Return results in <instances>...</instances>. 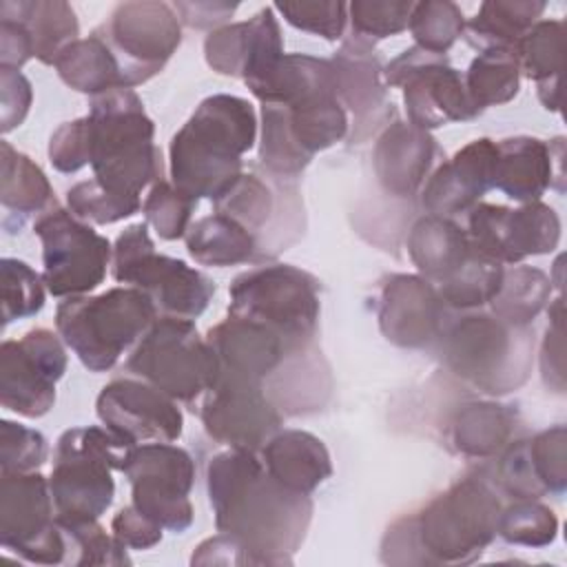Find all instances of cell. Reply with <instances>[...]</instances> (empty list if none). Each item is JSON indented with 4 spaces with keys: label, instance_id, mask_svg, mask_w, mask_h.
Listing matches in <instances>:
<instances>
[{
    "label": "cell",
    "instance_id": "obj_9",
    "mask_svg": "<svg viewBox=\"0 0 567 567\" xmlns=\"http://www.w3.org/2000/svg\"><path fill=\"white\" fill-rule=\"evenodd\" d=\"M146 226L131 224L117 235L111 257L113 279L146 292L157 317L197 319L208 308L215 284L186 261L159 255Z\"/></svg>",
    "mask_w": 567,
    "mask_h": 567
},
{
    "label": "cell",
    "instance_id": "obj_8",
    "mask_svg": "<svg viewBox=\"0 0 567 567\" xmlns=\"http://www.w3.org/2000/svg\"><path fill=\"white\" fill-rule=\"evenodd\" d=\"M228 315L266 326L292 350L315 343L319 326V281L290 264L257 266L228 288Z\"/></svg>",
    "mask_w": 567,
    "mask_h": 567
},
{
    "label": "cell",
    "instance_id": "obj_46",
    "mask_svg": "<svg viewBox=\"0 0 567 567\" xmlns=\"http://www.w3.org/2000/svg\"><path fill=\"white\" fill-rule=\"evenodd\" d=\"M2 272V326L11 321L33 317L44 306V279L29 264L4 257L0 261Z\"/></svg>",
    "mask_w": 567,
    "mask_h": 567
},
{
    "label": "cell",
    "instance_id": "obj_19",
    "mask_svg": "<svg viewBox=\"0 0 567 567\" xmlns=\"http://www.w3.org/2000/svg\"><path fill=\"white\" fill-rule=\"evenodd\" d=\"M199 419L210 439L248 452H259L284 423V414L261 383L224 372L206 392Z\"/></svg>",
    "mask_w": 567,
    "mask_h": 567
},
{
    "label": "cell",
    "instance_id": "obj_53",
    "mask_svg": "<svg viewBox=\"0 0 567 567\" xmlns=\"http://www.w3.org/2000/svg\"><path fill=\"white\" fill-rule=\"evenodd\" d=\"M190 565H268V560L237 536L219 532L195 547Z\"/></svg>",
    "mask_w": 567,
    "mask_h": 567
},
{
    "label": "cell",
    "instance_id": "obj_51",
    "mask_svg": "<svg viewBox=\"0 0 567 567\" xmlns=\"http://www.w3.org/2000/svg\"><path fill=\"white\" fill-rule=\"evenodd\" d=\"M49 456L42 432L22 423H0V472H35Z\"/></svg>",
    "mask_w": 567,
    "mask_h": 567
},
{
    "label": "cell",
    "instance_id": "obj_40",
    "mask_svg": "<svg viewBox=\"0 0 567 567\" xmlns=\"http://www.w3.org/2000/svg\"><path fill=\"white\" fill-rule=\"evenodd\" d=\"M463 82L478 111L514 100L520 89V66L514 49H483L472 60Z\"/></svg>",
    "mask_w": 567,
    "mask_h": 567
},
{
    "label": "cell",
    "instance_id": "obj_58",
    "mask_svg": "<svg viewBox=\"0 0 567 567\" xmlns=\"http://www.w3.org/2000/svg\"><path fill=\"white\" fill-rule=\"evenodd\" d=\"M173 9L179 18L190 29H219L230 20V16L237 11L235 2H173Z\"/></svg>",
    "mask_w": 567,
    "mask_h": 567
},
{
    "label": "cell",
    "instance_id": "obj_49",
    "mask_svg": "<svg viewBox=\"0 0 567 567\" xmlns=\"http://www.w3.org/2000/svg\"><path fill=\"white\" fill-rule=\"evenodd\" d=\"M66 206L78 219L106 226L135 215L142 202L120 197L106 190L97 179H86L66 190Z\"/></svg>",
    "mask_w": 567,
    "mask_h": 567
},
{
    "label": "cell",
    "instance_id": "obj_20",
    "mask_svg": "<svg viewBox=\"0 0 567 567\" xmlns=\"http://www.w3.org/2000/svg\"><path fill=\"white\" fill-rule=\"evenodd\" d=\"M97 419L126 447L140 443H173L182 436L184 416L175 399L137 377L106 383L95 401Z\"/></svg>",
    "mask_w": 567,
    "mask_h": 567
},
{
    "label": "cell",
    "instance_id": "obj_44",
    "mask_svg": "<svg viewBox=\"0 0 567 567\" xmlns=\"http://www.w3.org/2000/svg\"><path fill=\"white\" fill-rule=\"evenodd\" d=\"M66 558L64 565L86 567V565H126V547L97 520H60Z\"/></svg>",
    "mask_w": 567,
    "mask_h": 567
},
{
    "label": "cell",
    "instance_id": "obj_30",
    "mask_svg": "<svg viewBox=\"0 0 567 567\" xmlns=\"http://www.w3.org/2000/svg\"><path fill=\"white\" fill-rule=\"evenodd\" d=\"M268 399L284 414H308L326 405L332 379L326 359L315 343L295 350L264 383Z\"/></svg>",
    "mask_w": 567,
    "mask_h": 567
},
{
    "label": "cell",
    "instance_id": "obj_21",
    "mask_svg": "<svg viewBox=\"0 0 567 567\" xmlns=\"http://www.w3.org/2000/svg\"><path fill=\"white\" fill-rule=\"evenodd\" d=\"M377 319L390 343L421 350L436 343L450 315L434 284L421 275H392L381 288Z\"/></svg>",
    "mask_w": 567,
    "mask_h": 567
},
{
    "label": "cell",
    "instance_id": "obj_6",
    "mask_svg": "<svg viewBox=\"0 0 567 567\" xmlns=\"http://www.w3.org/2000/svg\"><path fill=\"white\" fill-rule=\"evenodd\" d=\"M155 319L151 297L133 286H117L93 297H66L55 310L58 334L95 374L111 370Z\"/></svg>",
    "mask_w": 567,
    "mask_h": 567
},
{
    "label": "cell",
    "instance_id": "obj_29",
    "mask_svg": "<svg viewBox=\"0 0 567 567\" xmlns=\"http://www.w3.org/2000/svg\"><path fill=\"white\" fill-rule=\"evenodd\" d=\"M259 452L266 472L299 494H312L332 474L328 447L306 430H279Z\"/></svg>",
    "mask_w": 567,
    "mask_h": 567
},
{
    "label": "cell",
    "instance_id": "obj_11",
    "mask_svg": "<svg viewBox=\"0 0 567 567\" xmlns=\"http://www.w3.org/2000/svg\"><path fill=\"white\" fill-rule=\"evenodd\" d=\"M348 133V115L337 95L295 104H261L259 164L277 179L299 177L312 157Z\"/></svg>",
    "mask_w": 567,
    "mask_h": 567
},
{
    "label": "cell",
    "instance_id": "obj_31",
    "mask_svg": "<svg viewBox=\"0 0 567 567\" xmlns=\"http://www.w3.org/2000/svg\"><path fill=\"white\" fill-rule=\"evenodd\" d=\"M246 86L261 104H295L317 95H337L330 60L306 53H284L261 75L246 80Z\"/></svg>",
    "mask_w": 567,
    "mask_h": 567
},
{
    "label": "cell",
    "instance_id": "obj_57",
    "mask_svg": "<svg viewBox=\"0 0 567 567\" xmlns=\"http://www.w3.org/2000/svg\"><path fill=\"white\" fill-rule=\"evenodd\" d=\"M33 58V47L27 27L16 20L0 16V69H22Z\"/></svg>",
    "mask_w": 567,
    "mask_h": 567
},
{
    "label": "cell",
    "instance_id": "obj_13",
    "mask_svg": "<svg viewBox=\"0 0 567 567\" xmlns=\"http://www.w3.org/2000/svg\"><path fill=\"white\" fill-rule=\"evenodd\" d=\"M131 483V503L168 532L182 534L193 525L188 494L195 463L173 443H140L126 450L122 470Z\"/></svg>",
    "mask_w": 567,
    "mask_h": 567
},
{
    "label": "cell",
    "instance_id": "obj_27",
    "mask_svg": "<svg viewBox=\"0 0 567 567\" xmlns=\"http://www.w3.org/2000/svg\"><path fill=\"white\" fill-rule=\"evenodd\" d=\"M436 155V140L430 131L410 122H392L381 131L372 151V168L379 186L394 197L416 195Z\"/></svg>",
    "mask_w": 567,
    "mask_h": 567
},
{
    "label": "cell",
    "instance_id": "obj_43",
    "mask_svg": "<svg viewBox=\"0 0 567 567\" xmlns=\"http://www.w3.org/2000/svg\"><path fill=\"white\" fill-rule=\"evenodd\" d=\"M419 49L445 55L465 31V18L458 4L450 0L414 2L408 24Z\"/></svg>",
    "mask_w": 567,
    "mask_h": 567
},
{
    "label": "cell",
    "instance_id": "obj_12",
    "mask_svg": "<svg viewBox=\"0 0 567 567\" xmlns=\"http://www.w3.org/2000/svg\"><path fill=\"white\" fill-rule=\"evenodd\" d=\"M33 233L42 244V279L53 297L89 295L104 281L113 246L69 208L55 204L38 215Z\"/></svg>",
    "mask_w": 567,
    "mask_h": 567
},
{
    "label": "cell",
    "instance_id": "obj_7",
    "mask_svg": "<svg viewBox=\"0 0 567 567\" xmlns=\"http://www.w3.org/2000/svg\"><path fill=\"white\" fill-rule=\"evenodd\" d=\"M126 445L106 427H71L60 434L49 478L55 518L97 520L113 503V470H122Z\"/></svg>",
    "mask_w": 567,
    "mask_h": 567
},
{
    "label": "cell",
    "instance_id": "obj_54",
    "mask_svg": "<svg viewBox=\"0 0 567 567\" xmlns=\"http://www.w3.org/2000/svg\"><path fill=\"white\" fill-rule=\"evenodd\" d=\"M33 89L18 69H0V131L9 133L20 126L31 109Z\"/></svg>",
    "mask_w": 567,
    "mask_h": 567
},
{
    "label": "cell",
    "instance_id": "obj_39",
    "mask_svg": "<svg viewBox=\"0 0 567 567\" xmlns=\"http://www.w3.org/2000/svg\"><path fill=\"white\" fill-rule=\"evenodd\" d=\"M540 0H487L476 16L465 22L467 40L474 47L514 49L516 42L538 22L545 11Z\"/></svg>",
    "mask_w": 567,
    "mask_h": 567
},
{
    "label": "cell",
    "instance_id": "obj_48",
    "mask_svg": "<svg viewBox=\"0 0 567 567\" xmlns=\"http://www.w3.org/2000/svg\"><path fill=\"white\" fill-rule=\"evenodd\" d=\"M195 199L177 190L171 182H155L142 204L146 224L155 228V233L166 239L175 241L182 239L190 226V215L195 208Z\"/></svg>",
    "mask_w": 567,
    "mask_h": 567
},
{
    "label": "cell",
    "instance_id": "obj_1",
    "mask_svg": "<svg viewBox=\"0 0 567 567\" xmlns=\"http://www.w3.org/2000/svg\"><path fill=\"white\" fill-rule=\"evenodd\" d=\"M206 492L217 532L237 536L268 565H288L312 520L310 494L277 483L257 452L226 450L206 467Z\"/></svg>",
    "mask_w": 567,
    "mask_h": 567
},
{
    "label": "cell",
    "instance_id": "obj_37",
    "mask_svg": "<svg viewBox=\"0 0 567 567\" xmlns=\"http://www.w3.org/2000/svg\"><path fill=\"white\" fill-rule=\"evenodd\" d=\"M53 66L66 86L91 97L122 89L120 62L97 31L71 42Z\"/></svg>",
    "mask_w": 567,
    "mask_h": 567
},
{
    "label": "cell",
    "instance_id": "obj_32",
    "mask_svg": "<svg viewBox=\"0 0 567 567\" xmlns=\"http://www.w3.org/2000/svg\"><path fill=\"white\" fill-rule=\"evenodd\" d=\"M467 233L447 217L425 215L414 221L408 235V255L419 275L439 286L470 255Z\"/></svg>",
    "mask_w": 567,
    "mask_h": 567
},
{
    "label": "cell",
    "instance_id": "obj_41",
    "mask_svg": "<svg viewBox=\"0 0 567 567\" xmlns=\"http://www.w3.org/2000/svg\"><path fill=\"white\" fill-rule=\"evenodd\" d=\"M551 277L534 266H516L503 270L496 297L489 301L494 315L512 326H529L551 297Z\"/></svg>",
    "mask_w": 567,
    "mask_h": 567
},
{
    "label": "cell",
    "instance_id": "obj_50",
    "mask_svg": "<svg viewBox=\"0 0 567 567\" xmlns=\"http://www.w3.org/2000/svg\"><path fill=\"white\" fill-rule=\"evenodd\" d=\"M295 29L315 33L328 42L341 40L348 22V4L334 0L315 2H277L272 7Z\"/></svg>",
    "mask_w": 567,
    "mask_h": 567
},
{
    "label": "cell",
    "instance_id": "obj_2",
    "mask_svg": "<svg viewBox=\"0 0 567 567\" xmlns=\"http://www.w3.org/2000/svg\"><path fill=\"white\" fill-rule=\"evenodd\" d=\"M501 501L492 481L465 476L419 514L396 520L383 536L390 565H467L498 536Z\"/></svg>",
    "mask_w": 567,
    "mask_h": 567
},
{
    "label": "cell",
    "instance_id": "obj_10",
    "mask_svg": "<svg viewBox=\"0 0 567 567\" xmlns=\"http://www.w3.org/2000/svg\"><path fill=\"white\" fill-rule=\"evenodd\" d=\"M124 370L175 401H195L219 377V359L188 319L157 317L135 343Z\"/></svg>",
    "mask_w": 567,
    "mask_h": 567
},
{
    "label": "cell",
    "instance_id": "obj_52",
    "mask_svg": "<svg viewBox=\"0 0 567 567\" xmlns=\"http://www.w3.org/2000/svg\"><path fill=\"white\" fill-rule=\"evenodd\" d=\"M49 162L60 173H78L91 164V126L89 117L60 124L49 140Z\"/></svg>",
    "mask_w": 567,
    "mask_h": 567
},
{
    "label": "cell",
    "instance_id": "obj_22",
    "mask_svg": "<svg viewBox=\"0 0 567 567\" xmlns=\"http://www.w3.org/2000/svg\"><path fill=\"white\" fill-rule=\"evenodd\" d=\"M496 483L512 498H543L567 487V430L554 425L512 441L496 461Z\"/></svg>",
    "mask_w": 567,
    "mask_h": 567
},
{
    "label": "cell",
    "instance_id": "obj_34",
    "mask_svg": "<svg viewBox=\"0 0 567 567\" xmlns=\"http://www.w3.org/2000/svg\"><path fill=\"white\" fill-rule=\"evenodd\" d=\"M0 16L16 18L27 27L33 58L42 64H55L58 55L80 33L73 7L62 0H4L0 2Z\"/></svg>",
    "mask_w": 567,
    "mask_h": 567
},
{
    "label": "cell",
    "instance_id": "obj_5",
    "mask_svg": "<svg viewBox=\"0 0 567 567\" xmlns=\"http://www.w3.org/2000/svg\"><path fill=\"white\" fill-rule=\"evenodd\" d=\"M534 343L529 326H512L494 312L450 317L436 339L447 370L492 396L514 392L529 379Z\"/></svg>",
    "mask_w": 567,
    "mask_h": 567
},
{
    "label": "cell",
    "instance_id": "obj_35",
    "mask_svg": "<svg viewBox=\"0 0 567 567\" xmlns=\"http://www.w3.org/2000/svg\"><path fill=\"white\" fill-rule=\"evenodd\" d=\"M565 51V24L538 20L514 47L520 73L538 86V100L547 111L560 109V71Z\"/></svg>",
    "mask_w": 567,
    "mask_h": 567
},
{
    "label": "cell",
    "instance_id": "obj_33",
    "mask_svg": "<svg viewBox=\"0 0 567 567\" xmlns=\"http://www.w3.org/2000/svg\"><path fill=\"white\" fill-rule=\"evenodd\" d=\"M516 412L492 401H470L450 419V443L470 458H492L514 439Z\"/></svg>",
    "mask_w": 567,
    "mask_h": 567
},
{
    "label": "cell",
    "instance_id": "obj_24",
    "mask_svg": "<svg viewBox=\"0 0 567 567\" xmlns=\"http://www.w3.org/2000/svg\"><path fill=\"white\" fill-rule=\"evenodd\" d=\"M284 55V38L275 9L266 7L246 22L224 24L204 40V58L219 75L244 82L261 75Z\"/></svg>",
    "mask_w": 567,
    "mask_h": 567
},
{
    "label": "cell",
    "instance_id": "obj_26",
    "mask_svg": "<svg viewBox=\"0 0 567 567\" xmlns=\"http://www.w3.org/2000/svg\"><path fill=\"white\" fill-rule=\"evenodd\" d=\"M206 341L219 359V372L261 385L281 368L286 357L295 352L277 332L233 315L213 326Z\"/></svg>",
    "mask_w": 567,
    "mask_h": 567
},
{
    "label": "cell",
    "instance_id": "obj_45",
    "mask_svg": "<svg viewBox=\"0 0 567 567\" xmlns=\"http://www.w3.org/2000/svg\"><path fill=\"white\" fill-rule=\"evenodd\" d=\"M498 536L512 545L545 547L558 536V518L547 505L534 498H516L501 509Z\"/></svg>",
    "mask_w": 567,
    "mask_h": 567
},
{
    "label": "cell",
    "instance_id": "obj_18",
    "mask_svg": "<svg viewBox=\"0 0 567 567\" xmlns=\"http://www.w3.org/2000/svg\"><path fill=\"white\" fill-rule=\"evenodd\" d=\"M470 244L498 264H520L527 257L549 255L560 241L558 213L543 202L476 204L467 213Z\"/></svg>",
    "mask_w": 567,
    "mask_h": 567
},
{
    "label": "cell",
    "instance_id": "obj_25",
    "mask_svg": "<svg viewBox=\"0 0 567 567\" xmlns=\"http://www.w3.org/2000/svg\"><path fill=\"white\" fill-rule=\"evenodd\" d=\"M563 137L545 142L529 135H516L496 142L494 188L520 204L540 202L547 188L563 193Z\"/></svg>",
    "mask_w": 567,
    "mask_h": 567
},
{
    "label": "cell",
    "instance_id": "obj_55",
    "mask_svg": "<svg viewBox=\"0 0 567 567\" xmlns=\"http://www.w3.org/2000/svg\"><path fill=\"white\" fill-rule=\"evenodd\" d=\"M563 297L549 308V326L540 350V372L547 388L565 390V357H563Z\"/></svg>",
    "mask_w": 567,
    "mask_h": 567
},
{
    "label": "cell",
    "instance_id": "obj_15",
    "mask_svg": "<svg viewBox=\"0 0 567 567\" xmlns=\"http://www.w3.org/2000/svg\"><path fill=\"white\" fill-rule=\"evenodd\" d=\"M0 545L35 565H64V534L40 472H0Z\"/></svg>",
    "mask_w": 567,
    "mask_h": 567
},
{
    "label": "cell",
    "instance_id": "obj_4",
    "mask_svg": "<svg viewBox=\"0 0 567 567\" xmlns=\"http://www.w3.org/2000/svg\"><path fill=\"white\" fill-rule=\"evenodd\" d=\"M91 168L106 190L140 199V193L159 182L162 153L155 146V126L133 89H113L91 97Z\"/></svg>",
    "mask_w": 567,
    "mask_h": 567
},
{
    "label": "cell",
    "instance_id": "obj_42",
    "mask_svg": "<svg viewBox=\"0 0 567 567\" xmlns=\"http://www.w3.org/2000/svg\"><path fill=\"white\" fill-rule=\"evenodd\" d=\"M503 264L485 257L472 246L461 266L434 288L447 308L474 310L496 297L503 281Z\"/></svg>",
    "mask_w": 567,
    "mask_h": 567
},
{
    "label": "cell",
    "instance_id": "obj_38",
    "mask_svg": "<svg viewBox=\"0 0 567 567\" xmlns=\"http://www.w3.org/2000/svg\"><path fill=\"white\" fill-rule=\"evenodd\" d=\"M184 237L188 255L202 266L226 268L257 261L255 235L221 213L193 221Z\"/></svg>",
    "mask_w": 567,
    "mask_h": 567
},
{
    "label": "cell",
    "instance_id": "obj_16",
    "mask_svg": "<svg viewBox=\"0 0 567 567\" xmlns=\"http://www.w3.org/2000/svg\"><path fill=\"white\" fill-rule=\"evenodd\" d=\"M383 80L388 86L403 89L408 120L416 128L467 122L481 113L465 91L463 75L447 64V58L416 44L383 69Z\"/></svg>",
    "mask_w": 567,
    "mask_h": 567
},
{
    "label": "cell",
    "instance_id": "obj_14",
    "mask_svg": "<svg viewBox=\"0 0 567 567\" xmlns=\"http://www.w3.org/2000/svg\"><path fill=\"white\" fill-rule=\"evenodd\" d=\"M95 31L120 62L122 89L157 75L182 42V22L173 4L157 0L122 2Z\"/></svg>",
    "mask_w": 567,
    "mask_h": 567
},
{
    "label": "cell",
    "instance_id": "obj_23",
    "mask_svg": "<svg viewBox=\"0 0 567 567\" xmlns=\"http://www.w3.org/2000/svg\"><path fill=\"white\" fill-rule=\"evenodd\" d=\"M496 142L478 137L458 148L425 179L421 206L427 215L456 217L470 213L494 188Z\"/></svg>",
    "mask_w": 567,
    "mask_h": 567
},
{
    "label": "cell",
    "instance_id": "obj_47",
    "mask_svg": "<svg viewBox=\"0 0 567 567\" xmlns=\"http://www.w3.org/2000/svg\"><path fill=\"white\" fill-rule=\"evenodd\" d=\"M414 2L405 0H354L348 4L352 35L372 42L408 29Z\"/></svg>",
    "mask_w": 567,
    "mask_h": 567
},
{
    "label": "cell",
    "instance_id": "obj_17",
    "mask_svg": "<svg viewBox=\"0 0 567 567\" xmlns=\"http://www.w3.org/2000/svg\"><path fill=\"white\" fill-rule=\"evenodd\" d=\"M66 372V350L47 328L29 330L0 346V403L27 419L44 416L55 403V383Z\"/></svg>",
    "mask_w": 567,
    "mask_h": 567
},
{
    "label": "cell",
    "instance_id": "obj_28",
    "mask_svg": "<svg viewBox=\"0 0 567 567\" xmlns=\"http://www.w3.org/2000/svg\"><path fill=\"white\" fill-rule=\"evenodd\" d=\"M330 64L341 106L352 111L357 128H365V133L372 131V126L381 122L383 109L388 106L383 66L374 53V44L350 35L330 58Z\"/></svg>",
    "mask_w": 567,
    "mask_h": 567
},
{
    "label": "cell",
    "instance_id": "obj_3",
    "mask_svg": "<svg viewBox=\"0 0 567 567\" xmlns=\"http://www.w3.org/2000/svg\"><path fill=\"white\" fill-rule=\"evenodd\" d=\"M255 137L257 115L248 100L208 95L171 140V184L195 202H215L241 177V155L255 146Z\"/></svg>",
    "mask_w": 567,
    "mask_h": 567
},
{
    "label": "cell",
    "instance_id": "obj_56",
    "mask_svg": "<svg viewBox=\"0 0 567 567\" xmlns=\"http://www.w3.org/2000/svg\"><path fill=\"white\" fill-rule=\"evenodd\" d=\"M164 527L142 514L133 503L122 507L111 520V534L126 549H151L162 540Z\"/></svg>",
    "mask_w": 567,
    "mask_h": 567
},
{
    "label": "cell",
    "instance_id": "obj_36",
    "mask_svg": "<svg viewBox=\"0 0 567 567\" xmlns=\"http://www.w3.org/2000/svg\"><path fill=\"white\" fill-rule=\"evenodd\" d=\"M0 204L4 208V221L13 215L24 224L31 215H42L55 206L53 188L44 171L24 153L16 151L9 142H0Z\"/></svg>",
    "mask_w": 567,
    "mask_h": 567
}]
</instances>
